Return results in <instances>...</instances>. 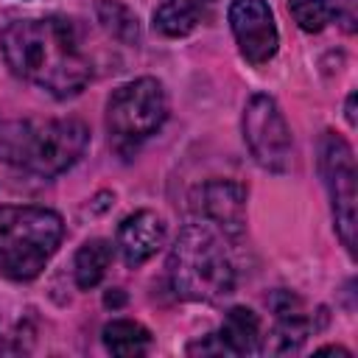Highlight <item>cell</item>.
Segmentation results:
<instances>
[{"label": "cell", "mask_w": 358, "mask_h": 358, "mask_svg": "<svg viewBox=\"0 0 358 358\" xmlns=\"http://www.w3.org/2000/svg\"><path fill=\"white\" fill-rule=\"evenodd\" d=\"M199 221L215 227L224 238H241L246 229V187L229 179H207L190 196Z\"/></svg>", "instance_id": "cell-9"}, {"label": "cell", "mask_w": 358, "mask_h": 358, "mask_svg": "<svg viewBox=\"0 0 358 358\" xmlns=\"http://www.w3.org/2000/svg\"><path fill=\"white\" fill-rule=\"evenodd\" d=\"M319 352H341V355H350V350H344V347H322Z\"/></svg>", "instance_id": "cell-20"}, {"label": "cell", "mask_w": 358, "mask_h": 358, "mask_svg": "<svg viewBox=\"0 0 358 358\" xmlns=\"http://www.w3.org/2000/svg\"><path fill=\"white\" fill-rule=\"evenodd\" d=\"M95 11H98V20L103 22V28H106L115 39H120V42H126V45H137V39H140V25H137V17H134L126 6H120V3H115V0H101Z\"/></svg>", "instance_id": "cell-17"}, {"label": "cell", "mask_w": 358, "mask_h": 358, "mask_svg": "<svg viewBox=\"0 0 358 358\" xmlns=\"http://www.w3.org/2000/svg\"><path fill=\"white\" fill-rule=\"evenodd\" d=\"M62 235V215L48 207H0V274L17 282L39 277Z\"/></svg>", "instance_id": "cell-4"}, {"label": "cell", "mask_w": 358, "mask_h": 358, "mask_svg": "<svg viewBox=\"0 0 358 358\" xmlns=\"http://www.w3.org/2000/svg\"><path fill=\"white\" fill-rule=\"evenodd\" d=\"M168 280L176 296L193 302H215L232 294L235 266L221 232L199 218L185 224L168 255Z\"/></svg>", "instance_id": "cell-3"}, {"label": "cell", "mask_w": 358, "mask_h": 358, "mask_svg": "<svg viewBox=\"0 0 358 358\" xmlns=\"http://www.w3.org/2000/svg\"><path fill=\"white\" fill-rule=\"evenodd\" d=\"M87 143L90 129L76 117H25L0 123V157L42 179L73 168L87 151Z\"/></svg>", "instance_id": "cell-2"}, {"label": "cell", "mask_w": 358, "mask_h": 358, "mask_svg": "<svg viewBox=\"0 0 358 358\" xmlns=\"http://www.w3.org/2000/svg\"><path fill=\"white\" fill-rule=\"evenodd\" d=\"M123 299H126V296L120 294V288H115V294H106V299H103V302H106V305H115V308H117V305H123Z\"/></svg>", "instance_id": "cell-19"}, {"label": "cell", "mask_w": 358, "mask_h": 358, "mask_svg": "<svg viewBox=\"0 0 358 358\" xmlns=\"http://www.w3.org/2000/svg\"><path fill=\"white\" fill-rule=\"evenodd\" d=\"M227 17L238 50L249 64H266L277 53L280 34L266 0H232Z\"/></svg>", "instance_id": "cell-8"}, {"label": "cell", "mask_w": 358, "mask_h": 358, "mask_svg": "<svg viewBox=\"0 0 358 358\" xmlns=\"http://www.w3.org/2000/svg\"><path fill=\"white\" fill-rule=\"evenodd\" d=\"M165 241V224L157 213L151 210H137L131 215H126L117 227V252L123 257V263L129 268L143 266L151 255H157V249Z\"/></svg>", "instance_id": "cell-11"}, {"label": "cell", "mask_w": 358, "mask_h": 358, "mask_svg": "<svg viewBox=\"0 0 358 358\" xmlns=\"http://www.w3.org/2000/svg\"><path fill=\"white\" fill-rule=\"evenodd\" d=\"M243 140L255 162L271 173H282L291 165V129L277 106V101L266 92H255L243 109Z\"/></svg>", "instance_id": "cell-7"}, {"label": "cell", "mask_w": 358, "mask_h": 358, "mask_svg": "<svg viewBox=\"0 0 358 358\" xmlns=\"http://www.w3.org/2000/svg\"><path fill=\"white\" fill-rule=\"evenodd\" d=\"M288 11L305 34H319L333 20H344L352 31V0H288Z\"/></svg>", "instance_id": "cell-13"}, {"label": "cell", "mask_w": 358, "mask_h": 358, "mask_svg": "<svg viewBox=\"0 0 358 358\" xmlns=\"http://www.w3.org/2000/svg\"><path fill=\"white\" fill-rule=\"evenodd\" d=\"M101 338L112 355H143L151 344L148 327L131 319H112L109 324H103Z\"/></svg>", "instance_id": "cell-16"}, {"label": "cell", "mask_w": 358, "mask_h": 358, "mask_svg": "<svg viewBox=\"0 0 358 358\" xmlns=\"http://www.w3.org/2000/svg\"><path fill=\"white\" fill-rule=\"evenodd\" d=\"M271 310H274V330L271 336H263L260 352H296L305 338L310 336V316L302 305V299L291 291H277L271 296Z\"/></svg>", "instance_id": "cell-10"}, {"label": "cell", "mask_w": 358, "mask_h": 358, "mask_svg": "<svg viewBox=\"0 0 358 358\" xmlns=\"http://www.w3.org/2000/svg\"><path fill=\"white\" fill-rule=\"evenodd\" d=\"M168 117V95L157 78H134L106 101V129L117 148L151 137Z\"/></svg>", "instance_id": "cell-5"}, {"label": "cell", "mask_w": 358, "mask_h": 358, "mask_svg": "<svg viewBox=\"0 0 358 358\" xmlns=\"http://www.w3.org/2000/svg\"><path fill=\"white\" fill-rule=\"evenodd\" d=\"M215 355H255L263 347V333H260V319L255 310L238 305L229 308L221 327L210 333Z\"/></svg>", "instance_id": "cell-12"}, {"label": "cell", "mask_w": 358, "mask_h": 358, "mask_svg": "<svg viewBox=\"0 0 358 358\" xmlns=\"http://www.w3.org/2000/svg\"><path fill=\"white\" fill-rule=\"evenodd\" d=\"M112 263V243L103 241V238H92L87 241L78 252H76V260H73V274H76V285L81 291H90L95 288L106 268Z\"/></svg>", "instance_id": "cell-15"}, {"label": "cell", "mask_w": 358, "mask_h": 358, "mask_svg": "<svg viewBox=\"0 0 358 358\" xmlns=\"http://www.w3.org/2000/svg\"><path fill=\"white\" fill-rule=\"evenodd\" d=\"M215 0H159L154 8V28L165 36H187Z\"/></svg>", "instance_id": "cell-14"}, {"label": "cell", "mask_w": 358, "mask_h": 358, "mask_svg": "<svg viewBox=\"0 0 358 358\" xmlns=\"http://www.w3.org/2000/svg\"><path fill=\"white\" fill-rule=\"evenodd\" d=\"M319 171L324 179V187L330 193V207H333V221L341 243L347 252H355V229H358V187H355V157L352 148L344 137L336 131H324L319 140Z\"/></svg>", "instance_id": "cell-6"}, {"label": "cell", "mask_w": 358, "mask_h": 358, "mask_svg": "<svg viewBox=\"0 0 358 358\" xmlns=\"http://www.w3.org/2000/svg\"><path fill=\"white\" fill-rule=\"evenodd\" d=\"M344 115H347V123L355 126V92L347 95V112H344Z\"/></svg>", "instance_id": "cell-18"}, {"label": "cell", "mask_w": 358, "mask_h": 358, "mask_svg": "<svg viewBox=\"0 0 358 358\" xmlns=\"http://www.w3.org/2000/svg\"><path fill=\"white\" fill-rule=\"evenodd\" d=\"M0 48L14 76L53 98L78 95L92 78V62L81 48V34L67 17L17 20L0 34Z\"/></svg>", "instance_id": "cell-1"}]
</instances>
